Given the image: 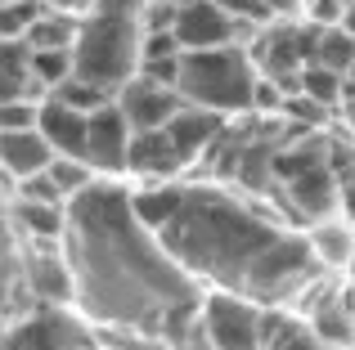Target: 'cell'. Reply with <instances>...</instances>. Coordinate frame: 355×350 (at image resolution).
I'll return each instance as SVG.
<instances>
[{"instance_id": "obj_28", "label": "cell", "mask_w": 355, "mask_h": 350, "mask_svg": "<svg viewBox=\"0 0 355 350\" xmlns=\"http://www.w3.org/2000/svg\"><path fill=\"white\" fill-rule=\"evenodd\" d=\"M50 9H63V14H90L95 9V0H45Z\"/></svg>"}, {"instance_id": "obj_5", "label": "cell", "mask_w": 355, "mask_h": 350, "mask_svg": "<svg viewBox=\"0 0 355 350\" xmlns=\"http://www.w3.org/2000/svg\"><path fill=\"white\" fill-rule=\"evenodd\" d=\"M275 180L284 184L288 202L311 220H329L342 202V184H338V171H333V158H329L324 140H302L293 149H279Z\"/></svg>"}, {"instance_id": "obj_9", "label": "cell", "mask_w": 355, "mask_h": 350, "mask_svg": "<svg viewBox=\"0 0 355 350\" xmlns=\"http://www.w3.org/2000/svg\"><path fill=\"white\" fill-rule=\"evenodd\" d=\"M333 274H324L311 292H306V319L333 350H355V315H351V292L333 288Z\"/></svg>"}, {"instance_id": "obj_20", "label": "cell", "mask_w": 355, "mask_h": 350, "mask_svg": "<svg viewBox=\"0 0 355 350\" xmlns=\"http://www.w3.org/2000/svg\"><path fill=\"white\" fill-rule=\"evenodd\" d=\"M315 63H324V68L351 77V72H355V32H347L342 23L320 27V41H315Z\"/></svg>"}, {"instance_id": "obj_22", "label": "cell", "mask_w": 355, "mask_h": 350, "mask_svg": "<svg viewBox=\"0 0 355 350\" xmlns=\"http://www.w3.org/2000/svg\"><path fill=\"white\" fill-rule=\"evenodd\" d=\"M32 72L45 86V95H50L54 86H63V81L77 72L72 68V50H32Z\"/></svg>"}, {"instance_id": "obj_8", "label": "cell", "mask_w": 355, "mask_h": 350, "mask_svg": "<svg viewBox=\"0 0 355 350\" xmlns=\"http://www.w3.org/2000/svg\"><path fill=\"white\" fill-rule=\"evenodd\" d=\"M239 27H248V23H239L216 0H180L171 32L184 50H211V45H230L239 36Z\"/></svg>"}, {"instance_id": "obj_27", "label": "cell", "mask_w": 355, "mask_h": 350, "mask_svg": "<svg viewBox=\"0 0 355 350\" xmlns=\"http://www.w3.org/2000/svg\"><path fill=\"white\" fill-rule=\"evenodd\" d=\"M95 9H108V14H144L148 0H95Z\"/></svg>"}, {"instance_id": "obj_1", "label": "cell", "mask_w": 355, "mask_h": 350, "mask_svg": "<svg viewBox=\"0 0 355 350\" xmlns=\"http://www.w3.org/2000/svg\"><path fill=\"white\" fill-rule=\"evenodd\" d=\"M63 252L77 279L72 301L86 319L184 350L207 292L139 216L130 189L104 175L77 193L68 202Z\"/></svg>"}, {"instance_id": "obj_3", "label": "cell", "mask_w": 355, "mask_h": 350, "mask_svg": "<svg viewBox=\"0 0 355 350\" xmlns=\"http://www.w3.org/2000/svg\"><path fill=\"white\" fill-rule=\"evenodd\" d=\"M139 63H144V23L135 14H108V9L81 14L72 41V68H77L72 77L117 99V90L139 77Z\"/></svg>"}, {"instance_id": "obj_26", "label": "cell", "mask_w": 355, "mask_h": 350, "mask_svg": "<svg viewBox=\"0 0 355 350\" xmlns=\"http://www.w3.org/2000/svg\"><path fill=\"white\" fill-rule=\"evenodd\" d=\"M220 9H230V14L239 18V23H248V27H261V23H270L275 18V9L266 5V0H216Z\"/></svg>"}, {"instance_id": "obj_11", "label": "cell", "mask_w": 355, "mask_h": 350, "mask_svg": "<svg viewBox=\"0 0 355 350\" xmlns=\"http://www.w3.org/2000/svg\"><path fill=\"white\" fill-rule=\"evenodd\" d=\"M184 167H189V162L180 158V149H175V140L166 135V126L130 135V158H126V171L130 175L153 180V184H166V180H180Z\"/></svg>"}, {"instance_id": "obj_7", "label": "cell", "mask_w": 355, "mask_h": 350, "mask_svg": "<svg viewBox=\"0 0 355 350\" xmlns=\"http://www.w3.org/2000/svg\"><path fill=\"white\" fill-rule=\"evenodd\" d=\"M130 135H135V126H130V117L121 113L117 99H108V104H99L95 113H90V135H86V162L95 167V175H126V158H130Z\"/></svg>"}, {"instance_id": "obj_25", "label": "cell", "mask_w": 355, "mask_h": 350, "mask_svg": "<svg viewBox=\"0 0 355 350\" xmlns=\"http://www.w3.org/2000/svg\"><path fill=\"white\" fill-rule=\"evenodd\" d=\"M41 122V99H9L5 108H0V126L5 131H27V126H36Z\"/></svg>"}, {"instance_id": "obj_12", "label": "cell", "mask_w": 355, "mask_h": 350, "mask_svg": "<svg viewBox=\"0 0 355 350\" xmlns=\"http://www.w3.org/2000/svg\"><path fill=\"white\" fill-rule=\"evenodd\" d=\"M41 135L54 144L59 158H81L86 162V135H90V113L86 108H72L68 99L45 95L41 99Z\"/></svg>"}, {"instance_id": "obj_18", "label": "cell", "mask_w": 355, "mask_h": 350, "mask_svg": "<svg viewBox=\"0 0 355 350\" xmlns=\"http://www.w3.org/2000/svg\"><path fill=\"white\" fill-rule=\"evenodd\" d=\"M306 238H311L315 256H320V265L329 274H347L351 265V252H355V234L342 220H315L311 229H306Z\"/></svg>"}, {"instance_id": "obj_15", "label": "cell", "mask_w": 355, "mask_h": 350, "mask_svg": "<svg viewBox=\"0 0 355 350\" xmlns=\"http://www.w3.org/2000/svg\"><path fill=\"white\" fill-rule=\"evenodd\" d=\"M9 220L32 243H63V234H68V207L63 202H41V198H23L18 193L9 202Z\"/></svg>"}, {"instance_id": "obj_14", "label": "cell", "mask_w": 355, "mask_h": 350, "mask_svg": "<svg viewBox=\"0 0 355 350\" xmlns=\"http://www.w3.org/2000/svg\"><path fill=\"white\" fill-rule=\"evenodd\" d=\"M54 144L41 135V126H27V131H5L0 135V162H5V180H32V175L54 167Z\"/></svg>"}, {"instance_id": "obj_23", "label": "cell", "mask_w": 355, "mask_h": 350, "mask_svg": "<svg viewBox=\"0 0 355 350\" xmlns=\"http://www.w3.org/2000/svg\"><path fill=\"white\" fill-rule=\"evenodd\" d=\"M45 9H50L45 0H5V9H0V18H5V36H27V27H32Z\"/></svg>"}, {"instance_id": "obj_17", "label": "cell", "mask_w": 355, "mask_h": 350, "mask_svg": "<svg viewBox=\"0 0 355 350\" xmlns=\"http://www.w3.org/2000/svg\"><path fill=\"white\" fill-rule=\"evenodd\" d=\"M41 86L32 72V45L23 41V36H5V45H0V95L9 99H32V90Z\"/></svg>"}, {"instance_id": "obj_21", "label": "cell", "mask_w": 355, "mask_h": 350, "mask_svg": "<svg viewBox=\"0 0 355 350\" xmlns=\"http://www.w3.org/2000/svg\"><path fill=\"white\" fill-rule=\"evenodd\" d=\"M342 90H347V77L333 68H324V63H306L302 68V95H311L315 104L333 108L342 99Z\"/></svg>"}, {"instance_id": "obj_16", "label": "cell", "mask_w": 355, "mask_h": 350, "mask_svg": "<svg viewBox=\"0 0 355 350\" xmlns=\"http://www.w3.org/2000/svg\"><path fill=\"white\" fill-rule=\"evenodd\" d=\"M266 350H333L311 328L306 315H288L284 306L266 310Z\"/></svg>"}, {"instance_id": "obj_2", "label": "cell", "mask_w": 355, "mask_h": 350, "mask_svg": "<svg viewBox=\"0 0 355 350\" xmlns=\"http://www.w3.org/2000/svg\"><path fill=\"white\" fill-rule=\"evenodd\" d=\"M139 216L198 283L239 292L261 306H288L324 279L311 238L252 211L216 184H148L135 189Z\"/></svg>"}, {"instance_id": "obj_24", "label": "cell", "mask_w": 355, "mask_h": 350, "mask_svg": "<svg viewBox=\"0 0 355 350\" xmlns=\"http://www.w3.org/2000/svg\"><path fill=\"white\" fill-rule=\"evenodd\" d=\"M50 95H59V99H68L72 108H86V113H95L99 104H108V90H99V86H90V81H81V77H68L63 86H54Z\"/></svg>"}, {"instance_id": "obj_13", "label": "cell", "mask_w": 355, "mask_h": 350, "mask_svg": "<svg viewBox=\"0 0 355 350\" xmlns=\"http://www.w3.org/2000/svg\"><path fill=\"white\" fill-rule=\"evenodd\" d=\"M166 135L175 140L180 158L193 167L202 153H211L220 144V135H225V113H211V108H198V104H180L175 117L166 122Z\"/></svg>"}, {"instance_id": "obj_6", "label": "cell", "mask_w": 355, "mask_h": 350, "mask_svg": "<svg viewBox=\"0 0 355 350\" xmlns=\"http://www.w3.org/2000/svg\"><path fill=\"white\" fill-rule=\"evenodd\" d=\"M266 310L261 301L239 292H207L202 301V337L207 350H266Z\"/></svg>"}, {"instance_id": "obj_19", "label": "cell", "mask_w": 355, "mask_h": 350, "mask_svg": "<svg viewBox=\"0 0 355 350\" xmlns=\"http://www.w3.org/2000/svg\"><path fill=\"white\" fill-rule=\"evenodd\" d=\"M77 23H81V14L45 9V14L36 18L32 27H27L23 41L32 45V50H72V41H77Z\"/></svg>"}, {"instance_id": "obj_31", "label": "cell", "mask_w": 355, "mask_h": 350, "mask_svg": "<svg viewBox=\"0 0 355 350\" xmlns=\"http://www.w3.org/2000/svg\"><path fill=\"white\" fill-rule=\"evenodd\" d=\"M351 315H355V292H351Z\"/></svg>"}, {"instance_id": "obj_30", "label": "cell", "mask_w": 355, "mask_h": 350, "mask_svg": "<svg viewBox=\"0 0 355 350\" xmlns=\"http://www.w3.org/2000/svg\"><path fill=\"white\" fill-rule=\"evenodd\" d=\"M342 27H347V32H355V0L347 5V14H342Z\"/></svg>"}, {"instance_id": "obj_4", "label": "cell", "mask_w": 355, "mask_h": 350, "mask_svg": "<svg viewBox=\"0 0 355 350\" xmlns=\"http://www.w3.org/2000/svg\"><path fill=\"white\" fill-rule=\"evenodd\" d=\"M257 81L261 68L252 59V50L230 41V45H211V50H184L175 90H180L184 104L239 117V113H257Z\"/></svg>"}, {"instance_id": "obj_29", "label": "cell", "mask_w": 355, "mask_h": 350, "mask_svg": "<svg viewBox=\"0 0 355 350\" xmlns=\"http://www.w3.org/2000/svg\"><path fill=\"white\" fill-rule=\"evenodd\" d=\"M270 9H275V18H284V14H297V9L306 5V0H266Z\"/></svg>"}, {"instance_id": "obj_10", "label": "cell", "mask_w": 355, "mask_h": 350, "mask_svg": "<svg viewBox=\"0 0 355 350\" xmlns=\"http://www.w3.org/2000/svg\"><path fill=\"white\" fill-rule=\"evenodd\" d=\"M117 104H121V113L130 117L135 131H157V126H166L175 117V108H180L184 99H180L175 86H162V81H153V77H130L126 86L117 90Z\"/></svg>"}]
</instances>
